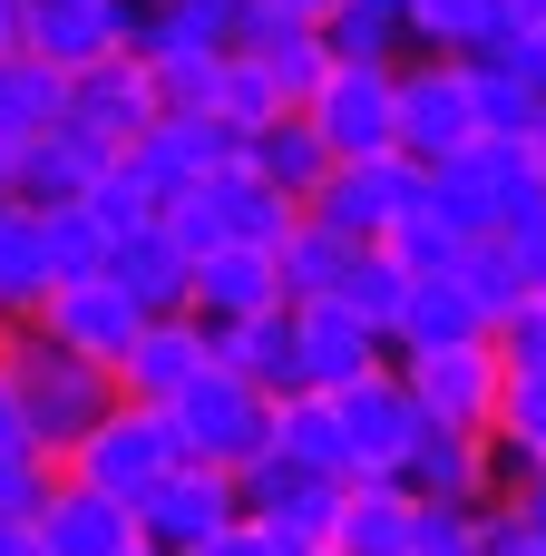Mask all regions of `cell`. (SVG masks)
Returning a JSON list of instances; mask_svg holds the SVG:
<instances>
[{
  "mask_svg": "<svg viewBox=\"0 0 546 556\" xmlns=\"http://www.w3.org/2000/svg\"><path fill=\"white\" fill-rule=\"evenodd\" d=\"M205 362H215V332H205L195 313H147V323H137V342H127V362H117V401L166 410Z\"/></svg>",
  "mask_w": 546,
  "mask_h": 556,
  "instance_id": "obj_16",
  "label": "cell"
},
{
  "mask_svg": "<svg viewBox=\"0 0 546 556\" xmlns=\"http://www.w3.org/2000/svg\"><path fill=\"white\" fill-rule=\"evenodd\" d=\"M215 117L225 127H264V117H283V88H274V68L254 59V49H225V68H215Z\"/></svg>",
  "mask_w": 546,
  "mask_h": 556,
  "instance_id": "obj_36",
  "label": "cell"
},
{
  "mask_svg": "<svg viewBox=\"0 0 546 556\" xmlns=\"http://www.w3.org/2000/svg\"><path fill=\"white\" fill-rule=\"evenodd\" d=\"M127 556H166V547H147V538H137V547H127Z\"/></svg>",
  "mask_w": 546,
  "mask_h": 556,
  "instance_id": "obj_54",
  "label": "cell"
},
{
  "mask_svg": "<svg viewBox=\"0 0 546 556\" xmlns=\"http://www.w3.org/2000/svg\"><path fill=\"white\" fill-rule=\"evenodd\" d=\"M498 508H508V518H518V528H528V538L546 547V469H537V479H518V489H508Z\"/></svg>",
  "mask_w": 546,
  "mask_h": 556,
  "instance_id": "obj_46",
  "label": "cell"
},
{
  "mask_svg": "<svg viewBox=\"0 0 546 556\" xmlns=\"http://www.w3.org/2000/svg\"><path fill=\"white\" fill-rule=\"evenodd\" d=\"M303 117H313V137L332 147V166H342V156H391V147H401V68H381V59H332L322 88L303 98Z\"/></svg>",
  "mask_w": 546,
  "mask_h": 556,
  "instance_id": "obj_5",
  "label": "cell"
},
{
  "mask_svg": "<svg viewBox=\"0 0 546 556\" xmlns=\"http://www.w3.org/2000/svg\"><path fill=\"white\" fill-rule=\"evenodd\" d=\"M488 440H498V450H528V459H546V371H508V381H498Z\"/></svg>",
  "mask_w": 546,
  "mask_h": 556,
  "instance_id": "obj_38",
  "label": "cell"
},
{
  "mask_svg": "<svg viewBox=\"0 0 546 556\" xmlns=\"http://www.w3.org/2000/svg\"><path fill=\"white\" fill-rule=\"evenodd\" d=\"M0 381H10V401H20L29 450H49V459H68V450H78V430L117 401V371L78 362V352H68V342H49L39 323H10V332H0Z\"/></svg>",
  "mask_w": 546,
  "mask_h": 556,
  "instance_id": "obj_1",
  "label": "cell"
},
{
  "mask_svg": "<svg viewBox=\"0 0 546 556\" xmlns=\"http://www.w3.org/2000/svg\"><path fill=\"white\" fill-rule=\"evenodd\" d=\"M156 117H166V108H156V78H147L137 49H117V59H98V68L68 78V127H88V137H107V147L147 137Z\"/></svg>",
  "mask_w": 546,
  "mask_h": 556,
  "instance_id": "obj_17",
  "label": "cell"
},
{
  "mask_svg": "<svg viewBox=\"0 0 546 556\" xmlns=\"http://www.w3.org/2000/svg\"><path fill=\"white\" fill-rule=\"evenodd\" d=\"M20 528H29V518H0V556H10V547H20Z\"/></svg>",
  "mask_w": 546,
  "mask_h": 556,
  "instance_id": "obj_50",
  "label": "cell"
},
{
  "mask_svg": "<svg viewBox=\"0 0 546 556\" xmlns=\"http://www.w3.org/2000/svg\"><path fill=\"white\" fill-rule=\"evenodd\" d=\"M361 244H342L332 225H313V215H293L283 225V244H274V264H283V303H322L332 283H342V264H352Z\"/></svg>",
  "mask_w": 546,
  "mask_h": 556,
  "instance_id": "obj_31",
  "label": "cell"
},
{
  "mask_svg": "<svg viewBox=\"0 0 546 556\" xmlns=\"http://www.w3.org/2000/svg\"><path fill=\"white\" fill-rule=\"evenodd\" d=\"M342 401V450H352V479H401L410 469V450H420V401H410V381L401 371H371V381H352V391H332Z\"/></svg>",
  "mask_w": 546,
  "mask_h": 556,
  "instance_id": "obj_10",
  "label": "cell"
},
{
  "mask_svg": "<svg viewBox=\"0 0 546 556\" xmlns=\"http://www.w3.org/2000/svg\"><path fill=\"white\" fill-rule=\"evenodd\" d=\"M313 29H322L332 59H381V68L410 59V20H401V0H332Z\"/></svg>",
  "mask_w": 546,
  "mask_h": 556,
  "instance_id": "obj_30",
  "label": "cell"
},
{
  "mask_svg": "<svg viewBox=\"0 0 546 556\" xmlns=\"http://www.w3.org/2000/svg\"><path fill=\"white\" fill-rule=\"evenodd\" d=\"M332 303H342V313H361V323L391 342V323H401V303H410V274H401L381 244H361V254L342 264V283H332Z\"/></svg>",
  "mask_w": 546,
  "mask_h": 556,
  "instance_id": "obj_34",
  "label": "cell"
},
{
  "mask_svg": "<svg viewBox=\"0 0 546 556\" xmlns=\"http://www.w3.org/2000/svg\"><path fill=\"white\" fill-rule=\"evenodd\" d=\"M29 323H39V332H49V342H68V352H78V362H98V371H117V362H127V342H137V323H147V313H137V303H127V293H117V283H107V274H88V283H49V293H39V313H29Z\"/></svg>",
  "mask_w": 546,
  "mask_h": 556,
  "instance_id": "obj_14",
  "label": "cell"
},
{
  "mask_svg": "<svg viewBox=\"0 0 546 556\" xmlns=\"http://www.w3.org/2000/svg\"><path fill=\"white\" fill-rule=\"evenodd\" d=\"M215 332V362L244 371L254 391H303L293 381V303L283 313H254V323H205Z\"/></svg>",
  "mask_w": 546,
  "mask_h": 556,
  "instance_id": "obj_27",
  "label": "cell"
},
{
  "mask_svg": "<svg viewBox=\"0 0 546 556\" xmlns=\"http://www.w3.org/2000/svg\"><path fill=\"white\" fill-rule=\"evenodd\" d=\"M274 450H283V459H303V469L352 479V450H342V401H332V391H274Z\"/></svg>",
  "mask_w": 546,
  "mask_h": 556,
  "instance_id": "obj_28",
  "label": "cell"
},
{
  "mask_svg": "<svg viewBox=\"0 0 546 556\" xmlns=\"http://www.w3.org/2000/svg\"><path fill=\"white\" fill-rule=\"evenodd\" d=\"M528 147H537V176H546V117H537V127H528Z\"/></svg>",
  "mask_w": 546,
  "mask_h": 556,
  "instance_id": "obj_51",
  "label": "cell"
},
{
  "mask_svg": "<svg viewBox=\"0 0 546 556\" xmlns=\"http://www.w3.org/2000/svg\"><path fill=\"white\" fill-rule=\"evenodd\" d=\"M186 195L205 205L215 244H283V225L303 215V205H293V195H274L244 156H234V166H215V176H205V186H186Z\"/></svg>",
  "mask_w": 546,
  "mask_h": 556,
  "instance_id": "obj_21",
  "label": "cell"
},
{
  "mask_svg": "<svg viewBox=\"0 0 546 556\" xmlns=\"http://www.w3.org/2000/svg\"><path fill=\"white\" fill-rule=\"evenodd\" d=\"M410 556H479V508H440V498H420Z\"/></svg>",
  "mask_w": 546,
  "mask_h": 556,
  "instance_id": "obj_43",
  "label": "cell"
},
{
  "mask_svg": "<svg viewBox=\"0 0 546 556\" xmlns=\"http://www.w3.org/2000/svg\"><path fill=\"white\" fill-rule=\"evenodd\" d=\"M401 489H410V498H440V508H488V498H498L488 430H420V450H410Z\"/></svg>",
  "mask_w": 546,
  "mask_h": 556,
  "instance_id": "obj_20",
  "label": "cell"
},
{
  "mask_svg": "<svg viewBox=\"0 0 546 556\" xmlns=\"http://www.w3.org/2000/svg\"><path fill=\"white\" fill-rule=\"evenodd\" d=\"M244 166H254L274 195H293V205H303V195L332 176V147L313 137V117H303V108H283V117H264V127L244 137Z\"/></svg>",
  "mask_w": 546,
  "mask_h": 556,
  "instance_id": "obj_25",
  "label": "cell"
},
{
  "mask_svg": "<svg viewBox=\"0 0 546 556\" xmlns=\"http://www.w3.org/2000/svg\"><path fill=\"white\" fill-rule=\"evenodd\" d=\"M176 459H186V450H176V420H166V410H147V401H107V410L78 430V450H68L59 469L88 479L98 498H117V508L137 518V498H147Z\"/></svg>",
  "mask_w": 546,
  "mask_h": 556,
  "instance_id": "obj_2",
  "label": "cell"
},
{
  "mask_svg": "<svg viewBox=\"0 0 546 556\" xmlns=\"http://www.w3.org/2000/svg\"><path fill=\"white\" fill-rule=\"evenodd\" d=\"M39 244H49V283L107 274V225H98L88 205H49V215H39Z\"/></svg>",
  "mask_w": 546,
  "mask_h": 556,
  "instance_id": "obj_35",
  "label": "cell"
},
{
  "mask_svg": "<svg viewBox=\"0 0 546 556\" xmlns=\"http://www.w3.org/2000/svg\"><path fill=\"white\" fill-rule=\"evenodd\" d=\"M215 68H225V49H156L147 59L156 108H215Z\"/></svg>",
  "mask_w": 546,
  "mask_h": 556,
  "instance_id": "obj_40",
  "label": "cell"
},
{
  "mask_svg": "<svg viewBox=\"0 0 546 556\" xmlns=\"http://www.w3.org/2000/svg\"><path fill=\"white\" fill-rule=\"evenodd\" d=\"M195 556H313L303 538H283V528H264V518H234L225 538H205Z\"/></svg>",
  "mask_w": 546,
  "mask_h": 556,
  "instance_id": "obj_45",
  "label": "cell"
},
{
  "mask_svg": "<svg viewBox=\"0 0 546 556\" xmlns=\"http://www.w3.org/2000/svg\"><path fill=\"white\" fill-rule=\"evenodd\" d=\"M29 430H20V401H10V381H0V450H20Z\"/></svg>",
  "mask_w": 546,
  "mask_h": 556,
  "instance_id": "obj_48",
  "label": "cell"
},
{
  "mask_svg": "<svg viewBox=\"0 0 546 556\" xmlns=\"http://www.w3.org/2000/svg\"><path fill=\"white\" fill-rule=\"evenodd\" d=\"M107 283H117L137 313H186L195 264L176 254V235H166V225H127V235H107Z\"/></svg>",
  "mask_w": 546,
  "mask_h": 556,
  "instance_id": "obj_23",
  "label": "cell"
},
{
  "mask_svg": "<svg viewBox=\"0 0 546 556\" xmlns=\"http://www.w3.org/2000/svg\"><path fill=\"white\" fill-rule=\"evenodd\" d=\"M332 0H254V20H322Z\"/></svg>",
  "mask_w": 546,
  "mask_h": 556,
  "instance_id": "obj_47",
  "label": "cell"
},
{
  "mask_svg": "<svg viewBox=\"0 0 546 556\" xmlns=\"http://www.w3.org/2000/svg\"><path fill=\"white\" fill-rule=\"evenodd\" d=\"M459 147H479V88H469V59H449V49H410V59H401V156H410V166H449Z\"/></svg>",
  "mask_w": 546,
  "mask_h": 556,
  "instance_id": "obj_6",
  "label": "cell"
},
{
  "mask_svg": "<svg viewBox=\"0 0 546 556\" xmlns=\"http://www.w3.org/2000/svg\"><path fill=\"white\" fill-rule=\"evenodd\" d=\"M49 479H59V459L49 450H0V518H39V498H49Z\"/></svg>",
  "mask_w": 546,
  "mask_h": 556,
  "instance_id": "obj_42",
  "label": "cell"
},
{
  "mask_svg": "<svg viewBox=\"0 0 546 556\" xmlns=\"http://www.w3.org/2000/svg\"><path fill=\"white\" fill-rule=\"evenodd\" d=\"M381 254H391V264H401L410 283H430V274H459L469 235H459V225H449V215H440V205L420 195V205H410V215H401V225L381 235Z\"/></svg>",
  "mask_w": 546,
  "mask_h": 556,
  "instance_id": "obj_33",
  "label": "cell"
},
{
  "mask_svg": "<svg viewBox=\"0 0 546 556\" xmlns=\"http://www.w3.org/2000/svg\"><path fill=\"white\" fill-rule=\"evenodd\" d=\"M186 313H195V323H254V313H283V264H274V244H215V254H195Z\"/></svg>",
  "mask_w": 546,
  "mask_h": 556,
  "instance_id": "obj_18",
  "label": "cell"
},
{
  "mask_svg": "<svg viewBox=\"0 0 546 556\" xmlns=\"http://www.w3.org/2000/svg\"><path fill=\"white\" fill-rule=\"evenodd\" d=\"M127 10H166V0H127Z\"/></svg>",
  "mask_w": 546,
  "mask_h": 556,
  "instance_id": "obj_55",
  "label": "cell"
},
{
  "mask_svg": "<svg viewBox=\"0 0 546 556\" xmlns=\"http://www.w3.org/2000/svg\"><path fill=\"white\" fill-rule=\"evenodd\" d=\"M166 420H176V450L205 459V469H244V459L274 450V391H254V381L225 371V362H205V371L166 401Z\"/></svg>",
  "mask_w": 546,
  "mask_h": 556,
  "instance_id": "obj_3",
  "label": "cell"
},
{
  "mask_svg": "<svg viewBox=\"0 0 546 556\" xmlns=\"http://www.w3.org/2000/svg\"><path fill=\"white\" fill-rule=\"evenodd\" d=\"M234 498H244V518H264V528H283V538H303L313 556H322L332 518H342V479H332V469H303V459H283V450L244 459V469H234Z\"/></svg>",
  "mask_w": 546,
  "mask_h": 556,
  "instance_id": "obj_11",
  "label": "cell"
},
{
  "mask_svg": "<svg viewBox=\"0 0 546 556\" xmlns=\"http://www.w3.org/2000/svg\"><path fill=\"white\" fill-rule=\"evenodd\" d=\"M449 342H488V313L469 303L459 274H430V283H410V303H401V323H391V362L449 352Z\"/></svg>",
  "mask_w": 546,
  "mask_h": 556,
  "instance_id": "obj_24",
  "label": "cell"
},
{
  "mask_svg": "<svg viewBox=\"0 0 546 556\" xmlns=\"http://www.w3.org/2000/svg\"><path fill=\"white\" fill-rule=\"evenodd\" d=\"M0 332H10V323H0Z\"/></svg>",
  "mask_w": 546,
  "mask_h": 556,
  "instance_id": "obj_56",
  "label": "cell"
},
{
  "mask_svg": "<svg viewBox=\"0 0 546 556\" xmlns=\"http://www.w3.org/2000/svg\"><path fill=\"white\" fill-rule=\"evenodd\" d=\"M371 371H391V342H381L361 313H342L332 293H322V303H293V381H303V391H352V381H371Z\"/></svg>",
  "mask_w": 546,
  "mask_h": 556,
  "instance_id": "obj_12",
  "label": "cell"
},
{
  "mask_svg": "<svg viewBox=\"0 0 546 556\" xmlns=\"http://www.w3.org/2000/svg\"><path fill=\"white\" fill-rule=\"evenodd\" d=\"M498 244L518 254V274H528V293H546V186L528 195V205H518V215H508V225H498Z\"/></svg>",
  "mask_w": 546,
  "mask_h": 556,
  "instance_id": "obj_44",
  "label": "cell"
},
{
  "mask_svg": "<svg viewBox=\"0 0 546 556\" xmlns=\"http://www.w3.org/2000/svg\"><path fill=\"white\" fill-rule=\"evenodd\" d=\"M459 283H469V303L488 313V332H498V313L528 293V274H518V254H508L498 235H469V254H459Z\"/></svg>",
  "mask_w": 546,
  "mask_h": 556,
  "instance_id": "obj_39",
  "label": "cell"
},
{
  "mask_svg": "<svg viewBox=\"0 0 546 556\" xmlns=\"http://www.w3.org/2000/svg\"><path fill=\"white\" fill-rule=\"evenodd\" d=\"M10 556H49V547H39V538H29V528H20V547H10Z\"/></svg>",
  "mask_w": 546,
  "mask_h": 556,
  "instance_id": "obj_53",
  "label": "cell"
},
{
  "mask_svg": "<svg viewBox=\"0 0 546 556\" xmlns=\"http://www.w3.org/2000/svg\"><path fill=\"white\" fill-rule=\"evenodd\" d=\"M410 528H420V498L401 479H342V518L322 556H410Z\"/></svg>",
  "mask_w": 546,
  "mask_h": 556,
  "instance_id": "obj_22",
  "label": "cell"
},
{
  "mask_svg": "<svg viewBox=\"0 0 546 556\" xmlns=\"http://www.w3.org/2000/svg\"><path fill=\"white\" fill-rule=\"evenodd\" d=\"M488 342H498V362H508V371H546V293H518V303L498 313V332H488Z\"/></svg>",
  "mask_w": 546,
  "mask_h": 556,
  "instance_id": "obj_41",
  "label": "cell"
},
{
  "mask_svg": "<svg viewBox=\"0 0 546 556\" xmlns=\"http://www.w3.org/2000/svg\"><path fill=\"white\" fill-rule=\"evenodd\" d=\"M29 538L49 556H127L137 547V518L117 508V498H98L88 479H49V498H39V518H29Z\"/></svg>",
  "mask_w": 546,
  "mask_h": 556,
  "instance_id": "obj_19",
  "label": "cell"
},
{
  "mask_svg": "<svg viewBox=\"0 0 546 556\" xmlns=\"http://www.w3.org/2000/svg\"><path fill=\"white\" fill-rule=\"evenodd\" d=\"M537 147L528 137H479V147H459L449 166H430V205L459 225V235H498L528 195H537Z\"/></svg>",
  "mask_w": 546,
  "mask_h": 556,
  "instance_id": "obj_4",
  "label": "cell"
},
{
  "mask_svg": "<svg viewBox=\"0 0 546 556\" xmlns=\"http://www.w3.org/2000/svg\"><path fill=\"white\" fill-rule=\"evenodd\" d=\"M0 205H20V195H10V147H0Z\"/></svg>",
  "mask_w": 546,
  "mask_h": 556,
  "instance_id": "obj_52",
  "label": "cell"
},
{
  "mask_svg": "<svg viewBox=\"0 0 546 556\" xmlns=\"http://www.w3.org/2000/svg\"><path fill=\"white\" fill-rule=\"evenodd\" d=\"M391 371L410 381V401H420V420H430V430H488V410H498V381H508L498 342L410 352V362H391Z\"/></svg>",
  "mask_w": 546,
  "mask_h": 556,
  "instance_id": "obj_9",
  "label": "cell"
},
{
  "mask_svg": "<svg viewBox=\"0 0 546 556\" xmlns=\"http://www.w3.org/2000/svg\"><path fill=\"white\" fill-rule=\"evenodd\" d=\"M49 293V244L29 205H0V323H29Z\"/></svg>",
  "mask_w": 546,
  "mask_h": 556,
  "instance_id": "obj_32",
  "label": "cell"
},
{
  "mask_svg": "<svg viewBox=\"0 0 546 556\" xmlns=\"http://www.w3.org/2000/svg\"><path fill=\"white\" fill-rule=\"evenodd\" d=\"M469 88H479V137H528L546 117V88L518 68V49H479L469 59Z\"/></svg>",
  "mask_w": 546,
  "mask_h": 556,
  "instance_id": "obj_29",
  "label": "cell"
},
{
  "mask_svg": "<svg viewBox=\"0 0 546 556\" xmlns=\"http://www.w3.org/2000/svg\"><path fill=\"white\" fill-rule=\"evenodd\" d=\"M244 518V498H234V469H205V459H176L147 498H137V538L166 556H195L205 538H225Z\"/></svg>",
  "mask_w": 546,
  "mask_h": 556,
  "instance_id": "obj_8",
  "label": "cell"
},
{
  "mask_svg": "<svg viewBox=\"0 0 546 556\" xmlns=\"http://www.w3.org/2000/svg\"><path fill=\"white\" fill-rule=\"evenodd\" d=\"M20 49V0H0V59Z\"/></svg>",
  "mask_w": 546,
  "mask_h": 556,
  "instance_id": "obj_49",
  "label": "cell"
},
{
  "mask_svg": "<svg viewBox=\"0 0 546 556\" xmlns=\"http://www.w3.org/2000/svg\"><path fill=\"white\" fill-rule=\"evenodd\" d=\"M137 39V10L127 0H20V49L49 59V68H98Z\"/></svg>",
  "mask_w": 546,
  "mask_h": 556,
  "instance_id": "obj_13",
  "label": "cell"
},
{
  "mask_svg": "<svg viewBox=\"0 0 546 556\" xmlns=\"http://www.w3.org/2000/svg\"><path fill=\"white\" fill-rule=\"evenodd\" d=\"M107 166H117V147L59 117L49 137H29V147H10V195H20L29 215H49V205H88V186H98Z\"/></svg>",
  "mask_w": 546,
  "mask_h": 556,
  "instance_id": "obj_15",
  "label": "cell"
},
{
  "mask_svg": "<svg viewBox=\"0 0 546 556\" xmlns=\"http://www.w3.org/2000/svg\"><path fill=\"white\" fill-rule=\"evenodd\" d=\"M401 20H410V49H449V59L488 49V0H401Z\"/></svg>",
  "mask_w": 546,
  "mask_h": 556,
  "instance_id": "obj_37",
  "label": "cell"
},
{
  "mask_svg": "<svg viewBox=\"0 0 546 556\" xmlns=\"http://www.w3.org/2000/svg\"><path fill=\"white\" fill-rule=\"evenodd\" d=\"M420 195H430V166H410V156L391 147V156H342V166L303 195V215H313V225H332L342 244H381Z\"/></svg>",
  "mask_w": 546,
  "mask_h": 556,
  "instance_id": "obj_7",
  "label": "cell"
},
{
  "mask_svg": "<svg viewBox=\"0 0 546 556\" xmlns=\"http://www.w3.org/2000/svg\"><path fill=\"white\" fill-rule=\"evenodd\" d=\"M59 117H68V68H49V59L10 49V59H0V147L49 137Z\"/></svg>",
  "mask_w": 546,
  "mask_h": 556,
  "instance_id": "obj_26",
  "label": "cell"
}]
</instances>
